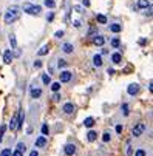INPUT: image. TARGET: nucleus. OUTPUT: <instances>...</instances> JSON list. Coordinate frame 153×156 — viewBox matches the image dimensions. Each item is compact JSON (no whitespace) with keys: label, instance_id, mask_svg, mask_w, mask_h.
I'll return each instance as SVG.
<instances>
[{"label":"nucleus","instance_id":"obj_10","mask_svg":"<svg viewBox=\"0 0 153 156\" xmlns=\"http://www.w3.org/2000/svg\"><path fill=\"white\" fill-rule=\"evenodd\" d=\"M63 111H65L67 115H71V113H74V105H73L71 102H67V104L63 105Z\"/></svg>","mask_w":153,"mask_h":156},{"label":"nucleus","instance_id":"obj_18","mask_svg":"<svg viewBox=\"0 0 153 156\" xmlns=\"http://www.w3.org/2000/svg\"><path fill=\"white\" fill-rule=\"evenodd\" d=\"M93 63H94L96 66H102V56L96 54V56L93 57Z\"/></svg>","mask_w":153,"mask_h":156},{"label":"nucleus","instance_id":"obj_47","mask_svg":"<svg viewBox=\"0 0 153 156\" xmlns=\"http://www.w3.org/2000/svg\"><path fill=\"white\" fill-rule=\"evenodd\" d=\"M84 6H90V0H84Z\"/></svg>","mask_w":153,"mask_h":156},{"label":"nucleus","instance_id":"obj_45","mask_svg":"<svg viewBox=\"0 0 153 156\" xmlns=\"http://www.w3.org/2000/svg\"><path fill=\"white\" fill-rule=\"evenodd\" d=\"M54 36H56V37H59V39H60V37H62V36H63V31H56V34H54Z\"/></svg>","mask_w":153,"mask_h":156},{"label":"nucleus","instance_id":"obj_43","mask_svg":"<svg viewBox=\"0 0 153 156\" xmlns=\"http://www.w3.org/2000/svg\"><path fill=\"white\" fill-rule=\"evenodd\" d=\"M53 19H54V14H53V12H50V14L47 16V20H48V22H51Z\"/></svg>","mask_w":153,"mask_h":156},{"label":"nucleus","instance_id":"obj_14","mask_svg":"<svg viewBox=\"0 0 153 156\" xmlns=\"http://www.w3.org/2000/svg\"><path fill=\"white\" fill-rule=\"evenodd\" d=\"M62 50H63V53H67V54H70V53H73L74 47L71 45V43H63V47H62Z\"/></svg>","mask_w":153,"mask_h":156},{"label":"nucleus","instance_id":"obj_46","mask_svg":"<svg viewBox=\"0 0 153 156\" xmlns=\"http://www.w3.org/2000/svg\"><path fill=\"white\" fill-rule=\"evenodd\" d=\"M30 156H39V153H37V151H36V150H33V151H31V153H30Z\"/></svg>","mask_w":153,"mask_h":156},{"label":"nucleus","instance_id":"obj_32","mask_svg":"<svg viewBox=\"0 0 153 156\" xmlns=\"http://www.w3.org/2000/svg\"><path fill=\"white\" fill-rule=\"evenodd\" d=\"M48 133H50L48 125H47V124H43V125H42V135H48Z\"/></svg>","mask_w":153,"mask_h":156},{"label":"nucleus","instance_id":"obj_20","mask_svg":"<svg viewBox=\"0 0 153 156\" xmlns=\"http://www.w3.org/2000/svg\"><path fill=\"white\" fill-rule=\"evenodd\" d=\"M112 60H113L115 63H121V60H122V56H121V53H115V54L112 56Z\"/></svg>","mask_w":153,"mask_h":156},{"label":"nucleus","instance_id":"obj_26","mask_svg":"<svg viewBox=\"0 0 153 156\" xmlns=\"http://www.w3.org/2000/svg\"><path fill=\"white\" fill-rule=\"evenodd\" d=\"M43 3H45V6H47V8H54V6H56L54 0H45Z\"/></svg>","mask_w":153,"mask_h":156},{"label":"nucleus","instance_id":"obj_15","mask_svg":"<svg viewBox=\"0 0 153 156\" xmlns=\"http://www.w3.org/2000/svg\"><path fill=\"white\" fill-rule=\"evenodd\" d=\"M40 96H42V90H40V88H33V90H31V98L33 99H37Z\"/></svg>","mask_w":153,"mask_h":156},{"label":"nucleus","instance_id":"obj_44","mask_svg":"<svg viewBox=\"0 0 153 156\" xmlns=\"http://www.w3.org/2000/svg\"><path fill=\"white\" fill-rule=\"evenodd\" d=\"M139 45H147V39H139Z\"/></svg>","mask_w":153,"mask_h":156},{"label":"nucleus","instance_id":"obj_22","mask_svg":"<svg viewBox=\"0 0 153 156\" xmlns=\"http://www.w3.org/2000/svg\"><path fill=\"white\" fill-rule=\"evenodd\" d=\"M42 82L45 83V85H50V83H51V77H50V74H43V76H42Z\"/></svg>","mask_w":153,"mask_h":156},{"label":"nucleus","instance_id":"obj_37","mask_svg":"<svg viewBox=\"0 0 153 156\" xmlns=\"http://www.w3.org/2000/svg\"><path fill=\"white\" fill-rule=\"evenodd\" d=\"M42 65H43L42 60H36V62H34V68H42Z\"/></svg>","mask_w":153,"mask_h":156},{"label":"nucleus","instance_id":"obj_36","mask_svg":"<svg viewBox=\"0 0 153 156\" xmlns=\"http://www.w3.org/2000/svg\"><path fill=\"white\" fill-rule=\"evenodd\" d=\"M135 156H145V151H144L142 148H139V150H136V153H135Z\"/></svg>","mask_w":153,"mask_h":156},{"label":"nucleus","instance_id":"obj_6","mask_svg":"<svg viewBox=\"0 0 153 156\" xmlns=\"http://www.w3.org/2000/svg\"><path fill=\"white\" fill-rule=\"evenodd\" d=\"M59 77H60V82H63V83H67V82H70V80H71L73 74H71L70 71H62V73L59 74Z\"/></svg>","mask_w":153,"mask_h":156},{"label":"nucleus","instance_id":"obj_2","mask_svg":"<svg viewBox=\"0 0 153 156\" xmlns=\"http://www.w3.org/2000/svg\"><path fill=\"white\" fill-rule=\"evenodd\" d=\"M23 11L28 12V14H31V16H39L42 12V8L39 5H31V3L27 2V3H23Z\"/></svg>","mask_w":153,"mask_h":156},{"label":"nucleus","instance_id":"obj_5","mask_svg":"<svg viewBox=\"0 0 153 156\" xmlns=\"http://www.w3.org/2000/svg\"><path fill=\"white\" fill-rule=\"evenodd\" d=\"M138 91H139V85H138V83H130L128 88H127V93H128L130 96L138 94Z\"/></svg>","mask_w":153,"mask_h":156},{"label":"nucleus","instance_id":"obj_25","mask_svg":"<svg viewBox=\"0 0 153 156\" xmlns=\"http://www.w3.org/2000/svg\"><path fill=\"white\" fill-rule=\"evenodd\" d=\"M16 148H17V150H20V151H23V153H25V150H27V145H25L23 142H17V145H16Z\"/></svg>","mask_w":153,"mask_h":156},{"label":"nucleus","instance_id":"obj_24","mask_svg":"<svg viewBox=\"0 0 153 156\" xmlns=\"http://www.w3.org/2000/svg\"><path fill=\"white\" fill-rule=\"evenodd\" d=\"M51 90L56 93V91H59L60 90V82H54V83H51Z\"/></svg>","mask_w":153,"mask_h":156},{"label":"nucleus","instance_id":"obj_34","mask_svg":"<svg viewBox=\"0 0 153 156\" xmlns=\"http://www.w3.org/2000/svg\"><path fill=\"white\" fill-rule=\"evenodd\" d=\"M57 65H59V68H65V66H67V60L60 59V60H57Z\"/></svg>","mask_w":153,"mask_h":156},{"label":"nucleus","instance_id":"obj_48","mask_svg":"<svg viewBox=\"0 0 153 156\" xmlns=\"http://www.w3.org/2000/svg\"><path fill=\"white\" fill-rule=\"evenodd\" d=\"M14 50H16V51H14V56H20V51H19L17 48H14Z\"/></svg>","mask_w":153,"mask_h":156},{"label":"nucleus","instance_id":"obj_11","mask_svg":"<svg viewBox=\"0 0 153 156\" xmlns=\"http://www.w3.org/2000/svg\"><path fill=\"white\" fill-rule=\"evenodd\" d=\"M96 139H98V133L96 131L90 130L88 133H87V141H88V142H94Z\"/></svg>","mask_w":153,"mask_h":156},{"label":"nucleus","instance_id":"obj_7","mask_svg":"<svg viewBox=\"0 0 153 156\" xmlns=\"http://www.w3.org/2000/svg\"><path fill=\"white\" fill-rule=\"evenodd\" d=\"M63 151H65V154H67V156H73L76 153V145L74 144H67V145H65V148H63Z\"/></svg>","mask_w":153,"mask_h":156},{"label":"nucleus","instance_id":"obj_42","mask_svg":"<svg viewBox=\"0 0 153 156\" xmlns=\"http://www.w3.org/2000/svg\"><path fill=\"white\" fill-rule=\"evenodd\" d=\"M73 25H74V28H80V22H79V20H74Z\"/></svg>","mask_w":153,"mask_h":156},{"label":"nucleus","instance_id":"obj_27","mask_svg":"<svg viewBox=\"0 0 153 156\" xmlns=\"http://www.w3.org/2000/svg\"><path fill=\"white\" fill-rule=\"evenodd\" d=\"M119 45H121V40H119L118 37H115V39L112 40V47H113V48H118Z\"/></svg>","mask_w":153,"mask_h":156},{"label":"nucleus","instance_id":"obj_19","mask_svg":"<svg viewBox=\"0 0 153 156\" xmlns=\"http://www.w3.org/2000/svg\"><path fill=\"white\" fill-rule=\"evenodd\" d=\"M48 51H50V47H48V45H43V47L37 51V54H39V56H45Z\"/></svg>","mask_w":153,"mask_h":156},{"label":"nucleus","instance_id":"obj_13","mask_svg":"<svg viewBox=\"0 0 153 156\" xmlns=\"http://www.w3.org/2000/svg\"><path fill=\"white\" fill-rule=\"evenodd\" d=\"M93 42H94V45H98V47H102L104 43H105V39H104L102 36H98V34H96V36L93 37Z\"/></svg>","mask_w":153,"mask_h":156},{"label":"nucleus","instance_id":"obj_3","mask_svg":"<svg viewBox=\"0 0 153 156\" xmlns=\"http://www.w3.org/2000/svg\"><path fill=\"white\" fill-rule=\"evenodd\" d=\"M144 131H145V124L141 122V124H138V125L133 128V136H135V138H139Z\"/></svg>","mask_w":153,"mask_h":156},{"label":"nucleus","instance_id":"obj_17","mask_svg":"<svg viewBox=\"0 0 153 156\" xmlns=\"http://www.w3.org/2000/svg\"><path fill=\"white\" fill-rule=\"evenodd\" d=\"M110 31L112 33H121L122 31V27L119 23H113V25H110Z\"/></svg>","mask_w":153,"mask_h":156},{"label":"nucleus","instance_id":"obj_30","mask_svg":"<svg viewBox=\"0 0 153 156\" xmlns=\"http://www.w3.org/2000/svg\"><path fill=\"white\" fill-rule=\"evenodd\" d=\"M73 11H74V12H77V14H82V12H84V8H82V6H79V5H74V6H73Z\"/></svg>","mask_w":153,"mask_h":156},{"label":"nucleus","instance_id":"obj_21","mask_svg":"<svg viewBox=\"0 0 153 156\" xmlns=\"http://www.w3.org/2000/svg\"><path fill=\"white\" fill-rule=\"evenodd\" d=\"M9 43L12 48H17V40H16V36L14 34H9Z\"/></svg>","mask_w":153,"mask_h":156},{"label":"nucleus","instance_id":"obj_9","mask_svg":"<svg viewBox=\"0 0 153 156\" xmlns=\"http://www.w3.org/2000/svg\"><path fill=\"white\" fill-rule=\"evenodd\" d=\"M11 60H12V53H11V50H6V51L3 53V62H5L6 65H9Z\"/></svg>","mask_w":153,"mask_h":156},{"label":"nucleus","instance_id":"obj_33","mask_svg":"<svg viewBox=\"0 0 153 156\" xmlns=\"http://www.w3.org/2000/svg\"><path fill=\"white\" fill-rule=\"evenodd\" d=\"M112 139V136H110V133H104V135H102V141L104 142H108V141H110Z\"/></svg>","mask_w":153,"mask_h":156},{"label":"nucleus","instance_id":"obj_16","mask_svg":"<svg viewBox=\"0 0 153 156\" xmlns=\"http://www.w3.org/2000/svg\"><path fill=\"white\" fill-rule=\"evenodd\" d=\"M84 125H85L87 128H91V127L94 125V118H87V119L84 121Z\"/></svg>","mask_w":153,"mask_h":156},{"label":"nucleus","instance_id":"obj_29","mask_svg":"<svg viewBox=\"0 0 153 156\" xmlns=\"http://www.w3.org/2000/svg\"><path fill=\"white\" fill-rule=\"evenodd\" d=\"M96 34H98V28H96V27L90 28V31H88V37H94Z\"/></svg>","mask_w":153,"mask_h":156},{"label":"nucleus","instance_id":"obj_38","mask_svg":"<svg viewBox=\"0 0 153 156\" xmlns=\"http://www.w3.org/2000/svg\"><path fill=\"white\" fill-rule=\"evenodd\" d=\"M12 156H23V151H20V150H17V148H16V151L12 153Z\"/></svg>","mask_w":153,"mask_h":156},{"label":"nucleus","instance_id":"obj_8","mask_svg":"<svg viewBox=\"0 0 153 156\" xmlns=\"http://www.w3.org/2000/svg\"><path fill=\"white\" fill-rule=\"evenodd\" d=\"M45 145H47V138H45V135L39 136V138L36 139V147H37V148H42V147H45Z\"/></svg>","mask_w":153,"mask_h":156},{"label":"nucleus","instance_id":"obj_12","mask_svg":"<svg viewBox=\"0 0 153 156\" xmlns=\"http://www.w3.org/2000/svg\"><path fill=\"white\" fill-rule=\"evenodd\" d=\"M147 6H150L148 0H138V5H136L135 8H136V9H145Z\"/></svg>","mask_w":153,"mask_h":156},{"label":"nucleus","instance_id":"obj_31","mask_svg":"<svg viewBox=\"0 0 153 156\" xmlns=\"http://www.w3.org/2000/svg\"><path fill=\"white\" fill-rule=\"evenodd\" d=\"M6 130V125H0V142L3 141V133Z\"/></svg>","mask_w":153,"mask_h":156},{"label":"nucleus","instance_id":"obj_40","mask_svg":"<svg viewBox=\"0 0 153 156\" xmlns=\"http://www.w3.org/2000/svg\"><path fill=\"white\" fill-rule=\"evenodd\" d=\"M53 99H54L56 102H57V101H60V94H59V91H56V93H54V96H53Z\"/></svg>","mask_w":153,"mask_h":156},{"label":"nucleus","instance_id":"obj_39","mask_svg":"<svg viewBox=\"0 0 153 156\" xmlns=\"http://www.w3.org/2000/svg\"><path fill=\"white\" fill-rule=\"evenodd\" d=\"M116 133H118V135H121V133H122V125L121 124L116 125Z\"/></svg>","mask_w":153,"mask_h":156},{"label":"nucleus","instance_id":"obj_41","mask_svg":"<svg viewBox=\"0 0 153 156\" xmlns=\"http://www.w3.org/2000/svg\"><path fill=\"white\" fill-rule=\"evenodd\" d=\"M127 154H128V156L133 154V150H132V147H130V144H128V148H127Z\"/></svg>","mask_w":153,"mask_h":156},{"label":"nucleus","instance_id":"obj_35","mask_svg":"<svg viewBox=\"0 0 153 156\" xmlns=\"http://www.w3.org/2000/svg\"><path fill=\"white\" fill-rule=\"evenodd\" d=\"M0 156H11V150L9 148H5L2 153H0Z\"/></svg>","mask_w":153,"mask_h":156},{"label":"nucleus","instance_id":"obj_1","mask_svg":"<svg viewBox=\"0 0 153 156\" xmlns=\"http://www.w3.org/2000/svg\"><path fill=\"white\" fill-rule=\"evenodd\" d=\"M19 16H20V12H19V8H16V6H12V8H9L8 11H6V14H5V23H12V22H16L17 19H19Z\"/></svg>","mask_w":153,"mask_h":156},{"label":"nucleus","instance_id":"obj_28","mask_svg":"<svg viewBox=\"0 0 153 156\" xmlns=\"http://www.w3.org/2000/svg\"><path fill=\"white\" fill-rule=\"evenodd\" d=\"M121 110H122V113H124V116H128V105L127 104H122V107H121Z\"/></svg>","mask_w":153,"mask_h":156},{"label":"nucleus","instance_id":"obj_23","mask_svg":"<svg viewBox=\"0 0 153 156\" xmlns=\"http://www.w3.org/2000/svg\"><path fill=\"white\" fill-rule=\"evenodd\" d=\"M96 19H98L99 23H107V17H105L104 14H98V16H96Z\"/></svg>","mask_w":153,"mask_h":156},{"label":"nucleus","instance_id":"obj_4","mask_svg":"<svg viewBox=\"0 0 153 156\" xmlns=\"http://www.w3.org/2000/svg\"><path fill=\"white\" fill-rule=\"evenodd\" d=\"M17 127H19V111H16L9 122V130H17Z\"/></svg>","mask_w":153,"mask_h":156}]
</instances>
